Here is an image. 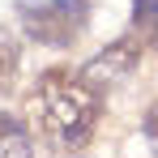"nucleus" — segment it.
<instances>
[{"mask_svg": "<svg viewBox=\"0 0 158 158\" xmlns=\"http://www.w3.org/2000/svg\"><path fill=\"white\" fill-rule=\"evenodd\" d=\"M30 115H34V128L43 132L56 150H77V145H85L94 137V124H98V90L81 73L47 69L43 77L34 81Z\"/></svg>", "mask_w": 158, "mask_h": 158, "instance_id": "f257e3e1", "label": "nucleus"}, {"mask_svg": "<svg viewBox=\"0 0 158 158\" xmlns=\"http://www.w3.org/2000/svg\"><path fill=\"white\" fill-rule=\"evenodd\" d=\"M17 22L26 30V39H34V43L69 47L81 39V30L90 22V0H22Z\"/></svg>", "mask_w": 158, "mask_h": 158, "instance_id": "f03ea898", "label": "nucleus"}, {"mask_svg": "<svg viewBox=\"0 0 158 158\" xmlns=\"http://www.w3.org/2000/svg\"><path fill=\"white\" fill-rule=\"evenodd\" d=\"M137 60H141V43L137 39H120V43H111L103 52L94 56L85 69H81V77L90 81L94 90H103V85H115V81H124L137 69Z\"/></svg>", "mask_w": 158, "mask_h": 158, "instance_id": "7ed1b4c3", "label": "nucleus"}, {"mask_svg": "<svg viewBox=\"0 0 158 158\" xmlns=\"http://www.w3.org/2000/svg\"><path fill=\"white\" fill-rule=\"evenodd\" d=\"M132 39L158 52V0H132Z\"/></svg>", "mask_w": 158, "mask_h": 158, "instance_id": "20e7f679", "label": "nucleus"}, {"mask_svg": "<svg viewBox=\"0 0 158 158\" xmlns=\"http://www.w3.org/2000/svg\"><path fill=\"white\" fill-rule=\"evenodd\" d=\"M30 150H34V145H30L26 124L0 111V158H30Z\"/></svg>", "mask_w": 158, "mask_h": 158, "instance_id": "39448f33", "label": "nucleus"}, {"mask_svg": "<svg viewBox=\"0 0 158 158\" xmlns=\"http://www.w3.org/2000/svg\"><path fill=\"white\" fill-rule=\"evenodd\" d=\"M17 64H22V52L9 34H0V90H9L13 77H17Z\"/></svg>", "mask_w": 158, "mask_h": 158, "instance_id": "423d86ee", "label": "nucleus"}, {"mask_svg": "<svg viewBox=\"0 0 158 158\" xmlns=\"http://www.w3.org/2000/svg\"><path fill=\"white\" fill-rule=\"evenodd\" d=\"M145 141L154 145V154H158V98L150 103V111H145Z\"/></svg>", "mask_w": 158, "mask_h": 158, "instance_id": "0eeeda50", "label": "nucleus"}]
</instances>
